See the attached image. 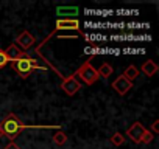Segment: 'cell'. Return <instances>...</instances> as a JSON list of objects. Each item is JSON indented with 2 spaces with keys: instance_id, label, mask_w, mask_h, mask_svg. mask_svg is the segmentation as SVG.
<instances>
[{
  "instance_id": "obj_13",
  "label": "cell",
  "mask_w": 159,
  "mask_h": 149,
  "mask_svg": "<svg viewBox=\"0 0 159 149\" xmlns=\"http://www.w3.org/2000/svg\"><path fill=\"white\" fill-rule=\"evenodd\" d=\"M66 141H67V135H66L62 130H58V132L53 135V143H55V144L62 146V144H66Z\"/></svg>"
},
{
  "instance_id": "obj_17",
  "label": "cell",
  "mask_w": 159,
  "mask_h": 149,
  "mask_svg": "<svg viewBox=\"0 0 159 149\" xmlns=\"http://www.w3.org/2000/svg\"><path fill=\"white\" fill-rule=\"evenodd\" d=\"M157 124H159V120H154V121H153V124H151V134H153V135H157V134H159Z\"/></svg>"
},
{
  "instance_id": "obj_19",
  "label": "cell",
  "mask_w": 159,
  "mask_h": 149,
  "mask_svg": "<svg viewBox=\"0 0 159 149\" xmlns=\"http://www.w3.org/2000/svg\"><path fill=\"white\" fill-rule=\"evenodd\" d=\"M3 137V134H2V129H0V138H2Z\"/></svg>"
},
{
  "instance_id": "obj_8",
  "label": "cell",
  "mask_w": 159,
  "mask_h": 149,
  "mask_svg": "<svg viewBox=\"0 0 159 149\" xmlns=\"http://www.w3.org/2000/svg\"><path fill=\"white\" fill-rule=\"evenodd\" d=\"M56 13H58V16H61V19L64 16H67L66 19H76V16L80 14L76 6H58Z\"/></svg>"
},
{
  "instance_id": "obj_12",
  "label": "cell",
  "mask_w": 159,
  "mask_h": 149,
  "mask_svg": "<svg viewBox=\"0 0 159 149\" xmlns=\"http://www.w3.org/2000/svg\"><path fill=\"white\" fill-rule=\"evenodd\" d=\"M112 71H114V68H112V65H111V64H102V65H100V68L97 70L98 76H100V78H105V79H108V78L111 76Z\"/></svg>"
},
{
  "instance_id": "obj_4",
  "label": "cell",
  "mask_w": 159,
  "mask_h": 149,
  "mask_svg": "<svg viewBox=\"0 0 159 149\" xmlns=\"http://www.w3.org/2000/svg\"><path fill=\"white\" fill-rule=\"evenodd\" d=\"M61 89H62V92H64L66 95L73 96L75 93L80 92V89H81V83L75 78V74L64 76V78L61 79Z\"/></svg>"
},
{
  "instance_id": "obj_2",
  "label": "cell",
  "mask_w": 159,
  "mask_h": 149,
  "mask_svg": "<svg viewBox=\"0 0 159 149\" xmlns=\"http://www.w3.org/2000/svg\"><path fill=\"white\" fill-rule=\"evenodd\" d=\"M10 64H11L13 70L17 71L19 76L24 78V79H27L30 74H31L33 71H36V70H41V71H45V70H47L45 65H41L38 59H34V57H31V56H28V54H25L24 57H20V59H17V61H13V62H10Z\"/></svg>"
},
{
  "instance_id": "obj_6",
  "label": "cell",
  "mask_w": 159,
  "mask_h": 149,
  "mask_svg": "<svg viewBox=\"0 0 159 149\" xmlns=\"http://www.w3.org/2000/svg\"><path fill=\"white\" fill-rule=\"evenodd\" d=\"M145 130H147V129L143 127V124H142L140 121H136V123H133V124L128 127L126 137H128L133 143H140V140H142Z\"/></svg>"
},
{
  "instance_id": "obj_11",
  "label": "cell",
  "mask_w": 159,
  "mask_h": 149,
  "mask_svg": "<svg viewBox=\"0 0 159 149\" xmlns=\"http://www.w3.org/2000/svg\"><path fill=\"white\" fill-rule=\"evenodd\" d=\"M123 76H125V79H128L129 83H133V81L139 76V68H137L136 65H128V67L125 68V71H123Z\"/></svg>"
},
{
  "instance_id": "obj_1",
  "label": "cell",
  "mask_w": 159,
  "mask_h": 149,
  "mask_svg": "<svg viewBox=\"0 0 159 149\" xmlns=\"http://www.w3.org/2000/svg\"><path fill=\"white\" fill-rule=\"evenodd\" d=\"M0 129H2L3 137H7L10 141H14V138L25 129H58L61 130V124H25L11 112L0 121Z\"/></svg>"
},
{
  "instance_id": "obj_16",
  "label": "cell",
  "mask_w": 159,
  "mask_h": 149,
  "mask_svg": "<svg viewBox=\"0 0 159 149\" xmlns=\"http://www.w3.org/2000/svg\"><path fill=\"white\" fill-rule=\"evenodd\" d=\"M153 138H154V135H153L150 130H145V134H143V137H142L140 143H143V144H148V143H151V141H153Z\"/></svg>"
},
{
  "instance_id": "obj_15",
  "label": "cell",
  "mask_w": 159,
  "mask_h": 149,
  "mask_svg": "<svg viewBox=\"0 0 159 149\" xmlns=\"http://www.w3.org/2000/svg\"><path fill=\"white\" fill-rule=\"evenodd\" d=\"M10 64V57L7 56L5 50H0V68H3Z\"/></svg>"
},
{
  "instance_id": "obj_5",
  "label": "cell",
  "mask_w": 159,
  "mask_h": 149,
  "mask_svg": "<svg viewBox=\"0 0 159 149\" xmlns=\"http://www.w3.org/2000/svg\"><path fill=\"white\" fill-rule=\"evenodd\" d=\"M34 42H36V37L30 33V31H22L17 37H16V45L17 47H20V50L22 51H25L27 53V50H30L33 45H34Z\"/></svg>"
},
{
  "instance_id": "obj_18",
  "label": "cell",
  "mask_w": 159,
  "mask_h": 149,
  "mask_svg": "<svg viewBox=\"0 0 159 149\" xmlns=\"http://www.w3.org/2000/svg\"><path fill=\"white\" fill-rule=\"evenodd\" d=\"M3 149H20V147H19V144H16L14 141H10V143H8V144L3 147Z\"/></svg>"
},
{
  "instance_id": "obj_3",
  "label": "cell",
  "mask_w": 159,
  "mask_h": 149,
  "mask_svg": "<svg viewBox=\"0 0 159 149\" xmlns=\"http://www.w3.org/2000/svg\"><path fill=\"white\" fill-rule=\"evenodd\" d=\"M73 74H75V78H76L80 83H84L86 86L95 84V83L98 81V78H100L98 73H97V70L92 67V57H89L86 62H83Z\"/></svg>"
},
{
  "instance_id": "obj_10",
  "label": "cell",
  "mask_w": 159,
  "mask_h": 149,
  "mask_svg": "<svg viewBox=\"0 0 159 149\" xmlns=\"http://www.w3.org/2000/svg\"><path fill=\"white\" fill-rule=\"evenodd\" d=\"M140 70L143 71V74H147L148 78H151L153 74H156L157 73V70H159V67H157V64L154 62V61H151V59H148V61H145L143 64H142V67H140Z\"/></svg>"
},
{
  "instance_id": "obj_7",
  "label": "cell",
  "mask_w": 159,
  "mask_h": 149,
  "mask_svg": "<svg viewBox=\"0 0 159 149\" xmlns=\"http://www.w3.org/2000/svg\"><path fill=\"white\" fill-rule=\"evenodd\" d=\"M131 87H133V83H129L128 79H125V76L123 74H120V76L112 83V89L119 93V95H126L129 90H131Z\"/></svg>"
},
{
  "instance_id": "obj_14",
  "label": "cell",
  "mask_w": 159,
  "mask_h": 149,
  "mask_svg": "<svg viewBox=\"0 0 159 149\" xmlns=\"http://www.w3.org/2000/svg\"><path fill=\"white\" fill-rule=\"evenodd\" d=\"M109 141H111V144H114V146H122V144L125 143V137H123L120 132H116V134L109 138Z\"/></svg>"
},
{
  "instance_id": "obj_9",
  "label": "cell",
  "mask_w": 159,
  "mask_h": 149,
  "mask_svg": "<svg viewBox=\"0 0 159 149\" xmlns=\"http://www.w3.org/2000/svg\"><path fill=\"white\" fill-rule=\"evenodd\" d=\"M5 53H7V56L10 57V62H13V61H17V59H20V57H24L27 53L25 51H22L16 44H11V45H8V48L5 50Z\"/></svg>"
}]
</instances>
